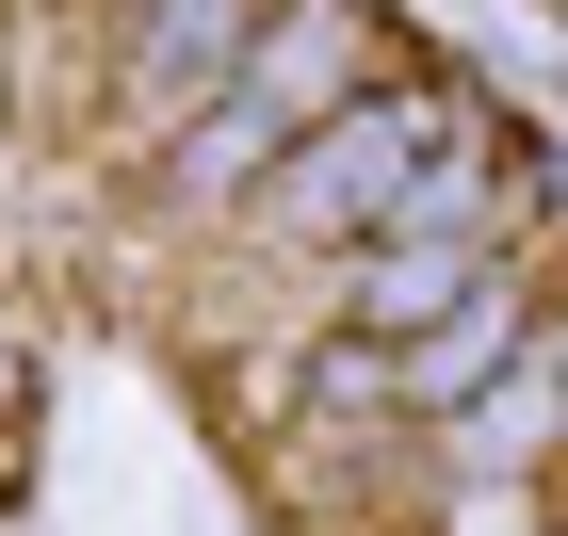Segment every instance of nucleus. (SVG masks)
<instances>
[{
	"mask_svg": "<svg viewBox=\"0 0 568 536\" xmlns=\"http://www.w3.org/2000/svg\"><path fill=\"white\" fill-rule=\"evenodd\" d=\"M504 357H520V293L487 276V293H455V325H438L423 357H390V391H423V406H455V391H487Z\"/></svg>",
	"mask_w": 568,
	"mask_h": 536,
	"instance_id": "nucleus-4",
	"label": "nucleus"
},
{
	"mask_svg": "<svg viewBox=\"0 0 568 536\" xmlns=\"http://www.w3.org/2000/svg\"><path fill=\"white\" fill-rule=\"evenodd\" d=\"M244 17H261V0H146V82L195 98L212 65H244Z\"/></svg>",
	"mask_w": 568,
	"mask_h": 536,
	"instance_id": "nucleus-5",
	"label": "nucleus"
},
{
	"mask_svg": "<svg viewBox=\"0 0 568 536\" xmlns=\"http://www.w3.org/2000/svg\"><path fill=\"white\" fill-rule=\"evenodd\" d=\"M0 391H17V342H0Z\"/></svg>",
	"mask_w": 568,
	"mask_h": 536,
	"instance_id": "nucleus-6",
	"label": "nucleus"
},
{
	"mask_svg": "<svg viewBox=\"0 0 568 536\" xmlns=\"http://www.w3.org/2000/svg\"><path fill=\"white\" fill-rule=\"evenodd\" d=\"M455 293H487V227L471 212H390L357 244V325H438Z\"/></svg>",
	"mask_w": 568,
	"mask_h": 536,
	"instance_id": "nucleus-3",
	"label": "nucleus"
},
{
	"mask_svg": "<svg viewBox=\"0 0 568 536\" xmlns=\"http://www.w3.org/2000/svg\"><path fill=\"white\" fill-rule=\"evenodd\" d=\"M423 146H455V98H374V114H325V131L293 146L276 227H308V244H374V227L406 212V163H423Z\"/></svg>",
	"mask_w": 568,
	"mask_h": 536,
	"instance_id": "nucleus-1",
	"label": "nucleus"
},
{
	"mask_svg": "<svg viewBox=\"0 0 568 536\" xmlns=\"http://www.w3.org/2000/svg\"><path fill=\"white\" fill-rule=\"evenodd\" d=\"M342 49H357L342 17H293V33H276V82H261V98L227 82L212 114H195V146H179V179H195V195H227L244 163H276V146H293V114L325 98V65H342Z\"/></svg>",
	"mask_w": 568,
	"mask_h": 536,
	"instance_id": "nucleus-2",
	"label": "nucleus"
}]
</instances>
